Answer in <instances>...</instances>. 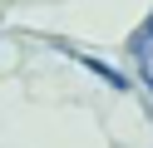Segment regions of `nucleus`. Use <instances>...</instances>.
<instances>
[{"mask_svg": "<svg viewBox=\"0 0 153 148\" xmlns=\"http://www.w3.org/2000/svg\"><path fill=\"white\" fill-rule=\"evenodd\" d=\"M79 64L89 69V74H99V79H104V84H109V89H128V79H123V74H114V69L104 64V59H79Z\"/></svg>", "mask_w": 153, "mask_h": 148, "instance_id": "nucleus-1", "label": "nucleus"}, {"mask_svg": "<svg viewBox=\"0 0 153 148\" xmlns=\"http://www.w3.org/2000/svg\"><path fill=\"white\" fill-rule=\"evenodd\" d=\"M143 49H153V15H148V20H143V25L128 35V54H143Z\"/></svg>", "mask_w": 153, "mask_h": 148, "instance_id": "nucleus-2", "label": "nucleus"}, {"mask_svg": "<svg viewBox=\"0 0 153 148\" xmlns=\"http://www.w3.org/2000/svg\"><path fill=\"white\" fill-rule=\"evenodd\" d=\"M138 74H143V84L153 89V49H143V54H138Z\"/></svg>", "mask_w": 153, "mask_h": 148, "instance_id": "nucleus-3", "label": "nucleus"}]
</instances>
